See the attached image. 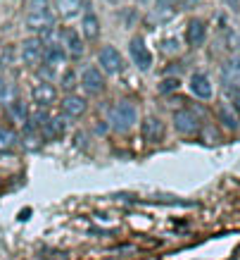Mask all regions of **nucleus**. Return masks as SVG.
Listing matches in <instances>:
<instances>
[{"label":"nucleus","mask_w":240,"mask_h":260,"mask_svg":"<svg viewBox=\"0 0 240 260\" xmlns=\"http://www.w3.org/2000/svg\"><path fill=\"white\" fill-rule=\"evenodd\" d=\"M136 117H138V110H136V105L129 101H119L116 105H112L109 108V124L114 126L116 132H126V129H131L133 122H136Z\"/></svg>","instance_id":"obj_1"},{"label":"nucleus","mask_w":240,"mask_h":260,"mask_svg":"<svg viewBox=\"0 0 240 260\" xmlns=\"http://www.w3.org/2000/svg\"><path fill=\"white\" fill-rule=\"evenodd\" d=\"M129 55H131L133 64L138 67V70L147 72L150 67H152V53L147 50L145 41L140 39V36H136V39H131V43H129Z\"/></svg>","instance_id":"obj_2"},{"label":"nucleus","mask_w":240,"mask_h":260,"mask_svg":"<svg viewBox=\"0 0 240 260\" xmlns=\"http://www.w3.org/2000/svg\"><path fill=\"white\" fill-rule=\"evenodd\" d=\"M98 62H100V67L107 72V74H119V72L124 70V57H122V53H119L116 48H112V46L100 48V53H98Z\"/></svg>","instance_id":"obj_3"},{"label":"nucleus","mask_w":240,"mask_h":260,"mask_svg":"<svg viewBox=\"0 0 240 260\" xmlns=\"http://www.w3.org/2000/svg\"><path fill=\"white\" fill-rule=\"evenodd\" d=\"M81 86H84L86 93H102V88H105V77H102V72L98 67H86L81 72Z\"/></svg>","instance_id":"obj_4"},{"label":"nucleus","mask_w":240,"mask_h":260,"mask_svg":"<svg viewBox=\"0 0 240 260\" xmlns=\"http://www.w3.org/2000/svg\"><path fill=\"white\" fill-rule=\"evenodd\" d=\"M140 134H143V139H145L147 143H159L164 139V134H167V126H164L162 119L145 117L143 126H140Z\"/></svg>","instance_id":"obj_5"},{"label":"nucleus","mask_w":240,"mask_h":260,"mask_svg":"<svg viewBox=\"0 0 240 260\" xmlns=\"http://www.w3.org/2000/svg\"><path fill=\"white\" fill-rule=\"evenodd\" d=\"M174 126L178 129V134H195L200 129V122L190 110H176L174 112Z\"/></svg>","instance_id":"obj_6"},{"label":"nucleus","mask_w":240,"mask_h":260,"mask_svg":"<svg viewBox=\"0 0 240 260\" xmlns=\"http://www.w3.org/2000/svg\"><path fill=\"white\" fill-rule=\"evenodd\" d=\"M43 41L41 39H26L22 46V60L26 64H36L41 62V57H43Z\"/></svg>","instance_id":"obj_7"},{"label":"nucleus","mask_w":240,"mask_h":260,"mask_svg":"<svg viewBox=\"0 0 240 260\" xmlns=\"http://www.w3.org/2000/svg\"><path fill=\"white\" fill-rule=\"evenodd\" d=\"M86 112V101L81 98V95H64L62 98V115L64 117H71V119H78L81 115Z\"/></svg>","instance_id":"obj_8"},{"label":"nucleus","mask_w":240,"mask_h":260,"mask_svg":"<svg viewBox=\"0 0 240 260\" xmlns=\"http://www.w3.org/2000/svg\"><path fill=\"white\" fill-rule=\"evenodd\" d=\"M190 91H193V95H197V98H202V101H209L212 95H214V88H212V81L207 79V74H193L190 77Z\"/></svg>","instance_id":"obj_9"},{"label":"nucleus","mask_w":240,"mask_h":260,"mask_svg":"<svg viewBox=\"0 0 240 260\" xmlns=\"http://www.w3.org/2000/svg\"><path fill=\"white\" fill-rule=\"evenodd\" d=\"M53 24H55V19L50 10L48 12H29V17H26V26L33 29V31H48Z\"/></svg>","instance_id":"obj_10"},{"label":"nucleus","mask_w":240,"mask_h":260,"mask_svg":"<svg viewBox=\"0 0 240 260\" xmlns=\"http://www.w3.org/2000/svg\"><path fill=\"white\" fill-rule=\"evenodd\" d=\"M31 95H33V101L38 103V105H43V108H48V105H53L55 101H57V91H55V86L53 84H38V86H33V91H31Z\"/></svg>","instance_id":"obj_11"},{"label":"nucleus","mask_w":240,"mask_h":260,"mask_svg":"<svg viewBox=\"0 0 240 260\" xmlns=\"http://www.w3.org/2000/svg\"><path fill=\"white\" fill-rule=\"evenodd\" d=\"M205 34H207V26L200 22V19H190L186 26V41H188V46H193L197 48L205 41Z\"/></svg>","instance_id":"obj_12"},{"label":"nucleus","mask_w":240,"mask_h":260,"mask_svg":"<svg viewBox=\"0 0 240 260\" xmlns=\"http://www.w3.org/2000/svg\"><path fill=\"white\" fill-rule=\"evenodd\" d=\"M64 46H67V50L71 53V57H78L84 55V41H81V36H78L74 29H64Z\"/></svg>","instance_id":"obj_13"},{"label":"nucleus","mask_w":240,"mask_h":260,"mask_svg":"<svg viewBox=\"0 0 240 260\" xmlns=\"http://www.w3.org/2000/svg\"><path fill=\"white\" fill-rule=\"evenodd\" d=\"M221 74H224V79H228V81L240 79V53H235V55H231L226 60L224 67H221Z\"/></svg>","instance_id":"obj_14"},{"label":"nucleus","mask_w":240,"mask_h":260,"mask_svg":"<svg viewBox=\"0 0 240 260\" xmlns=\"http://www.w3.org/2000/svg\"><path fill=\"white\" fill-rule=\"evenodd\" d=\"M84 36L91 41H95L100 36V22H98V17L93 12H86L84 15Z\"/></svg>","instance_id":"obj_15"},{"label":"nucleus","mask_w":240,"mask_h":260,"mask_svg":"<svg viewBox=\"0 0 240 260\" xmlns=\"http://www.w3.org/2000/svg\"><path fill=\"white\" fill-rule=\"evenodd\" d=\"M64 129H67V117L60 115V117L48 119V124L43 126V134L46 136H60V134H64Z\"/></svg>","instance_id":"obj_16"},{"label":"nucleus","mask_w":240,"mask_h":260,"mask_svg":"<svg viewBox=\"0 0 240 260\" xmlns=\"http://www.w3.org/2000/svg\"><path fill=\"white\" fill-rule=\"evenodd\" d=\"M57 8L64 19H74L81 12V0H57Z\"/></svg>","instance_id":"obj_17"},{"label":"nucleus","mask_w":240,"mask_h":260,"mask_svg":"<svg viewBox=\"0 0 240 260\" xmlns=\"http://www.w3.org/2000/svg\"><path fill=\"white\" fill-rule=\"evenodd\" d=\"M8 115H10V119H12V122L22 124V122H26V117H29V110H26V105H24V103L15 101V103H10Z\"/></svg>","instance_id":"obj_18"},{"label":"nucleus","mask_w":240,"mask_h":260,"mask_svg":"<svg viewBox=\"0 0 240 260\" xmlns=\"http://www.w3.org/2000/svg\"><path fill=\"white\" fill-rule=\"evenodd\" d=\"M43 57H46V64H50V67H57V64H62L67 60V55H64V50L60 46H50L43 53Z\"/></svg>","instance_id":"obj_19"},{"label":"nucleus","mask_w":240,"mask_h":260,"mask_svg":"<svg viewBox=\"0 0 240 260\" xmlns=\"http://www.w3.org/2000/svg\"><path fill=\"white\" fill-rule=\"evenodd\" d=\"M50 0H29V12H48Z\"/></svg>","instance_id":"obj_20"},{"label":"nucleus","mask_w":240,"mask_h":260,"mask_svg":"<svg viewBox=\"0 0 240 260\" xmlns=\"http://www.w3.org/2000/svg\"><path fill=\"white\" fill-rule=\"evenodd\" d=\"M24 146H26V148L29 150H36V148H41V139L36 134H33L31 129H29V134H24Z\"/></svg>","instance_id":"obj_21"},{"label":"nucleus","mask_w":240,"mask_h":260,"mask_svg":"<svg viewBox=\"0 0 240 260\" xmlns=\"http://www.w3.org/2000/svg\"><path fill=\"white\" fill-rule=\"evenodd\" d=\"M62 86L64 88H74V86H76V72H74V70H67V72H64Z\"/></svg>","instance_id":"obj_22"},{"label":"nucleus","mask_w":240,"mask_h":260,"mask_svg":"<svg viewBox=\"0 0 240 260\" xmlns=\"http://www.w3.org/2000/svg\"><path fill=\"white\" fill-rule=\"evenodd\" d=\"M12 55H15V48H12V46H8V48H5V50H3V57H0V64H3V67H10V64L15 62V57H12Z\"/></svg>","instance_id":"obj_23"},{"label":"nucleus","mask_w":240,"mask_h":260,"mask_svg":"<svg viewBox=\"0 0 240 260\" xmlns=\"http://www.w3.org/2000/svg\"><path fill=\"white\" fill-rule=\"evenodd\" d=\"M12 141H15V132H12L10 126H0V143L8 146V143H12Z\"/></svg>","instance_id":"obj_24"},{"label":"nucleus","mask_w":240,"mask_h":260,"mask_svg":"<svg viewBox=\"0 0 240 260\" xmlns=\"http://www.w3.org/2000/svg\"><path fill=\"white\" fill-rule=\"evenodd\" d=\"M48 119H50V115H48L46 110H38V112H36V115H33V124L46 126V124H48Z\"/></svg>","instance_id":"obj_25"},{"label":"nucleus","mask_w":240,"mask_h":260,"mask_svg":"<svg viewBox=\"0 0 240 260\" xmlns=\"http://www.w3.org/2000/svg\"><path fill=\"white\" fill-rule=\"evenodd\" d=\"M38 74H41V79H46V84H48V79H50V77H55V67H50V64H43Z\"/></svg>","instance_id":"obj_26"},{"label":"nucleus","mask_w":240,"mask_h":260,"mask_svg":"<svg viewBox=\"0 0 240 260\" xmlns=\"http://www.w3.org/2000/svg\"><path fill=\"white\" fill-rule=\"evenodd\" d=\"M5 95H8V84H5V79L0 77V101H5Z\"/></svg>","instance_id":"obj_27"},{"label":"nucleus","mask_w":240,"mask_h":260,"mask_svg":"<svg viewBox=\"0 0 240 260\" xmlns=\"http://www.w3.org/2000/svg\"><path fill=\"white\" fill-rule=\"evenodd\" d=\"M171 3H174V0H159L157 5H159V8H167V5H171Z\"/></svg>","instance_id":"obj_28"},{"label":"nucleus","mask_w":240,"mask_h":260,"mask_svg":"<svg viewBox=\"0 0 240 260\" xmlns=\"http://www.w3.org/2000/svg\"><path fill=\"white\" fill-rule=\"evenodd\" d=\"M107 3H112V5H122L124 0H107Z\"/></svg>","instance_id":"obj_29"}]
</instances>
